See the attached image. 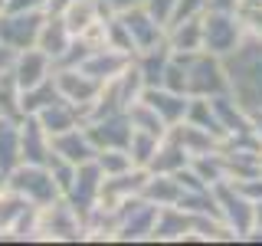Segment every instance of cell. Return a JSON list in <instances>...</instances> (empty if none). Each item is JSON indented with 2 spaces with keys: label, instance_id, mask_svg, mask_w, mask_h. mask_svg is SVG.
<instances>
[{
  "label": "cell",
  "instance_id": "obj_15",
  "mask_svg": "<svg viewBox=\"0 0 262 246\" xmlns=\"http://www.w3.org/2000/svg\"><path fill=\"white\" fill-rule=\"evenodd\" d=\"M10 59H13V49H7L4 43H0V72H4V66L10 63Z\"/></svg>",
  "mask_w": 262,
  "mask_h": 246
},
{
  "label": "cell",
  "instance_id": "obj_12",
  "mask_svg": "<svg viewBox=\"0 0 262 246\" xmlns=\"http://www.w3.org/2000/svg\"><path fill=\"white\" fill-rule=\"evenodd\" d=\"M20 82H16V76H13V69H4L0 72V112L4 115H16L20 112Z\"/></svg>",
  "mask_w": 262,
  "mask_h": 246
},
{
  "label": "cell",
  "instance_id": "obj_9",
  "mask_svg": "<svg viewBox=\"0 0 262 246\" xmlns=\"http://www.w3.org/2000/svg\"><path fill=\"white\" fill-rule=\"evenodd\" d=\"M167 33H170V53H196V49H203V16L174 23V27H167Z\"/></svg>",
  "mask_w": 262,
  "mask_h": 246
},
{
  "label": "cell",
  "instance_id": "obj_13",
  "mask_svg": "<svg viewBox=\"0 0 262 246\" xmlns=\"http://www.w3.org/2000/svg\"><path fill=\"white\" fill-rule=\"evenodd\" d=\"M236 20H239V30L262 39V7L259 4H236Z\"/></svg>",
  "mask_w": 262,
  "mask_h": 246
},
{
  "label": "cell",
  "instance_id": "obj_17",
  "mask_svg": "<svg viewBox=\"0 0 262 246\" xmlns=\"http://www.w3.org/2000/svg\"><path fill=\"white\" fill-rule=\"evenodd\" d=\"M4 7H7V0H0V10H4Z\"/></svg>",
  "mask_w": 262,
  "mask_h": 246
},
{
  "label": "cell",
  "instance_id": "obj_14",
  "mask_svg": "<svg viewBox=\"0 0 262 246\" xmlns=\"http://www.w3.org/2000/svg\"><path fill=\"white\" fill-rule=\"evenodd\" d=\"M108 4L112 10H118V13H125V10H131V7H138V4H144V0H98V7H105Z\"/></svg>",
  "mask_w": 262,
  "mask_h": 246
},
{
  "label": "cell",
  "instance_id": "obj_10",
  "mask_svg": "<svg viewBox=\"0 0 262 246\" xmlns=\"http://www.w3.org/2000/svg\"><path fill=\"white\" fill-rule=\"evenodd\" d=\"M59 16H62L66 30H69L72 36H79V33L85 30L89 23L98 20V0H72V4L66 7Z\"/></svg>",
  "mask_w": 262,
  "mask_h": 246
},
{
  "label": "cell",
  "instance_id": "obj_3",
  "mask_svg": "<svg viewBox=\"0 0 262 246\" xmlns=\"http://www.w3.org/2000/svg\"><path fill=\"white\" fill-rule=\"evenodd\" d=\"M239 46V20L229 10H213L203 16V49L216 56H226Z\"/></svg>",
  "mask_w": 262,
  "mask_h": 246
},
{
  "label": "cell",
  "instance_id": "obj_6",
  "mask_svg": "<svg viewBox=\"0 0 262 246\" xmlns=\"http://www.w3.org/2000/svg\"><path fill=\"white\" fill-rule=\"evenodd\" d=\"M141 98L167 121V125H177V121L187 118V105L190 102L184 98V92H170V89H164V86H151V89H141Z\"/></svg>",
  "mask_w": 262,
  "mask_h": 246
},
{
  "label": "cell",
  "instance_id": "obj_16",
  "mask_svg": "<svg viewBox=\"0 0 262 246\" xmlns=\"http://www.w3.org/2000/svg\"><path fill=\"white\" fill-rule=\"evenodd\" d=\"M256 227H262V200H256Z\"/></svg>",
  "mask_w": 262,
  "mask_h": 246
},
{
  "label": "cell",
  "instance_id": "obj_4",
  "mask_svg": "<svg viewBox=\"0 0 262 246\" xmlns=\"http://www.w3.org/2000/svg\"><path fill=\"white\" fill-rule=\"evenodd\" d=\"M43 20H46V16L39 13V10L4 16V20H0V43H4L7 49H13V53L36 46V36H39V27H43Z\"/></svg>",
  "mask_w": 262,
  "mask_h": 246
},
{
  "label": "cell",
  "instance_id": "obj_7",
  "mask_svg": "<svg viewBox=\"0 0 262 246\" xmlns=\"http://www.w3.org/2000/svg\"><path fill=\"white\" fill-rule=\"evenodd\" d=\"M46 69H49V56L39 46L20 49V56H16V63H13V76H16V82H20V89L39 86L43 79H49Z\"/></svg>",
  "mask_w": 262,
  "mask_h": 246
},
{
  "label": "cell",
  "instance_id": "obj_1",
  "mask_svg": "<svg viewBox=\"0 0 262 246\" xmlns=\"http://www.w3.org/2000/svg\"><path fill=\"white\" fill-rule=\"evenodd\" d=\"M223 69L229 72V86L246 112L262 109V39L256 46H236L223 56Z\"/></svg>",
  "mask_w": 262,
  "mask_h": 246
},
{
  "label": "cell",
  "instance_id": "obj_8",
  "mask_svg": "<svg viewBox=\"0 0 262 246\" xmlns=\"http://www.w3.org/2000/svg\"><path fill=\"white\" fill-rule=\"evenodd\" d=\"M72 33L66 30L62 16H46L43 27H39V36H36V46L43 49V53L49 56V59H59V56L66 53V49L72 46Z\"/></svg>",
  "mask_w": 262,
  "mask_h": 246
},
{
  "label": "cell",
  "instance_id": "obj_2",
  "mask_svg": "<svg viewBox=\"0 0 262 246\" xmlns=\"http://www.w3.org/2000/svg\"><path fill=\"white\" fill-rule=\"evenodd\" d=\"M7 184H10V191L27 197L33 207L53 203L56 194H62L56 177H53V171H49V164H16L10 174H7Z\"/></svg>",
  "mask_w": 262,
  "mask_h": 246
},
{
  "label": "cell",
  "instance_id": "obj_11",
  "mask_svg": "<svg viewBox=\"0 0 262 246\" xmlns=\"http://www.w3.org/2000/svg\"><path fill=\"white\" fill-rule=\"evenodd\" d=\"M20 161H23L20 135H13V128L7 125V121H0V171H4V174H10Z\"/></svg>",
  "mask_w": 262,
  "mask_h": 246
},
{
  "label": "cell",
  "instance_id": "obj_5",
  "mask_svg": "<svg viewBox=\"0 0 262 246\" xmlns=\"http://www.w3.org/2000/svg\"><path fill=\"white\" fill-rule=\"evenodd\" d=\"M53 154H59V158L69 161V164H85V161L98 158V148L92 145L89 131L69 128V131H62V135H53Z\"/></svg>",
  "mask_w": 262,
  "mask_h": 246
}]
</instances>
